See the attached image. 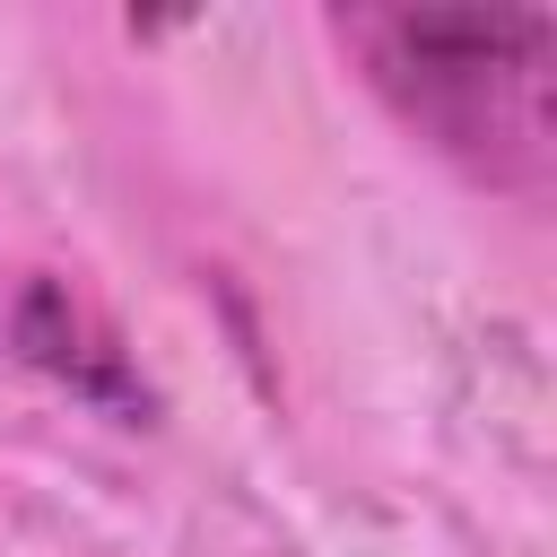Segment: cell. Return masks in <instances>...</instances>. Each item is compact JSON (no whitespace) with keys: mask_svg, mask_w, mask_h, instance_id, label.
Returning <instances> with one entry per match:
<instances>
[{"mask_svg":"<svg viewBox=\"0 0 557 557\" xmlns=\"http://www.w3.org/2000/svg\"><path fill=\"white\" fill-rule=\"evenodd\" d=\"M331 35L357 52L366 87L400 113V131H418L470 183L522 200L548 191V9H339Z\"/></svg>","mask_w":557,"mask_h":557,"instance_id":"1","label":"cell"},{"mask_svg":"<svg viewBox=\"0 0 557 557\" xmlns=\"http://www.w3.org/2000/svg\"><path fill=\"white\" fill-rule=\"evenodd\" d=\"M17 348H26L44 374H61L78 400L148 409V383H139V374H131V357L113 348L104 313H96L78 287H61V278H35V287H26V305H17Z\"/></svg>","mask_w":557,"mask_h":557,"instance_id":"2","label":"cell"}]
</instances>
